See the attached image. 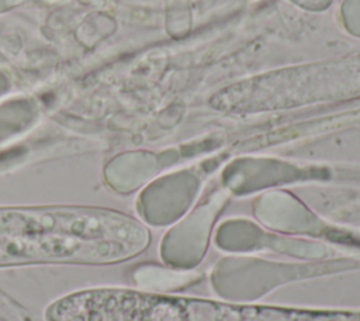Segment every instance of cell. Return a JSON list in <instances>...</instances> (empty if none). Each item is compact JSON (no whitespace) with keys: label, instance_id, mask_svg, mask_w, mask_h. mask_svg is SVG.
I'll list each match as a JSON object with an SVG mask.
<instances>
[{"label":"cell","instance_id":"1","mask_svg":"<svg viewBox=\"0 0 360 321\" xmlns=\"http://www.w3.org/2000/svg\"><path fill=\"white\" fill-rule=\"evenodd\" d=\"M149 241L132 218L101 210H0V266L104 265L138 255Z\"/></svg>","mask_w":360,"mask_h":321}]
</instances>
